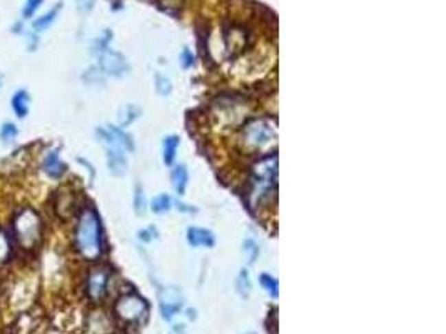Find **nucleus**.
Instances as JSON below:
<instances>
[{"mask_svg":"<svg viewBox=\"0 0 446 334\" xmlns=\"http://www.w3.org/2000/svg\"><path fill=\"white\" fill-rule=\"evenodd\" d=\"M0 89H2V77H0Z\"/></svg>","mask_w":446,"mask_h":334,"instance_id":"nucleus-31","label":"nucleus"},{"mask_svg":"<svg viewBox=\"0 0 446 334\" xmlns=\"http://www.w3.org/2000/svg\"><path fill=\"white\" fill-rule=\"evenodd\" d=\"M77 10L82 14H89L96 5V0H76Z\"/></svg>","mask_w":446,"mask_h":334,"instance_id":"nucleus-27","label":"nucleus"},{"mask_svg":"<svg viewBox=\"0 0 446 334\" xmlns=\"http://www.w3.org/2000/svg\"><path fill=\"white\" fill-rule=\"evenodd\" d=\"M10 107H12L14 114L19 119H24L29 114L30 109V94L25 89H19L17 92H14L12 99H10Z\"/></svg>","mask_w":446,"mask_h":334,"instance_id":"nucleus-12","label":"nucleus"},{"mask_svg":"<svg viewBox=\"0 0 446 334\" xmlns=\"http://www.w3.org/2000/svg\"><path fill=\"white\" fill-rule=\"evenodd\" d=\"M134 211L137 216H144L147 211V203H146V194L142 191L141 186L135 188V194H134Z\"/></svg>","mask_w":446,"mask_h":334,"instance_id":"nucleus-25","label":"nucleus"},{"mask_svg":"<svg viewBox=\"0 0 446 334\" xmlns=\"http://www.w3.org/2000/svg\"><path fill=\"white\" fill-rule=\"evenodd\" d=\"M243 254L247 263L254 264L259 256V244L253 238H246L243 241Z\"/></svg>","mask_w":446,"mask_h":334,"instance_id":"nucleus-19","label":"nucleus"},{"mask_svg":"<svg viewBox=\"0 0 446 334\" xmlns=\"http://www.w3.org/2000/svg\"><path fill=\"white\" fill-rule=\"evenodd\" d=\"M170 182H172V188L174 191L177 194H184L186 192V188H188V182H189V172H188V167L184 164H177L176 167L172 169V172H170Z\"/></svg>","mask_w":446,"mask_h":334,"instance_id":"nucleus-13","label":"nucleus"},{"mask_svg":"<svg viewBox=\"0 0 446 334\" xmlns=\"http://www.w3.org/2000/svg\"><path fill=\"white\" fill-rule=\"evenodd\" d=\"M188 243L192 247H212L216 244V238L212 231L204 227H189Z\"/></svg>","mask_w":446,"mask_h":334,"instance_id":"nucleus-11","label":"nucleus"},{"mask_svg":"<svg viewBox=\"0 0 446 334\" xmlns=\"http://www.w3.org/2000/svg\"><path fill=\"white\" fill-rule=\"evenodd\" d=\"M10 254H12V239L5 231L0 229V264L9 261Z\"/></svg>","mask_w":446,"mask_h":334,"instance_id":"nucleus-20","label":"nucleus"},{"mask_svg":"<svg viewBox=\"0 0 446 334\" xmlns=\"http://www.w3.org/2000/svg\"><path fill=\"white\" fill-rule=\"evenodd\" d=\"M118 118H119V124H121V127H127L141 118V109H139L137 106H133V104H129V106H124V107H121V111H119Z\"/></svg>","mask_w":446,"mask_h":334,"instance_id":"nucleus-17","label":"nucleus"},{"mask_svg":"<svg viewBox=\"0 0 446 334\" xmlns=\"http://www.w3.org/2000/svg\"><path fill=\"white\" fill-rule=\"evenodd\" d=\"M278 129L271 119H254L243 129V141L251 151H266L276 142Z\"/></svg>","mask_w":446,"mask_h":334,"instance_id":"nucleus-3","label":"nucleus"},{"mask_svg":"<svg viewBox=\"0 0 446 334\" xmlns=\"http://www.w3.org/2000/svg\"><path fill=\"white\" fill-rule=\"evenodd\" d=\"M156 238H157V232L154 227H147V229H142V231H139V239L144 241V243H150V241Z\"/></svg>","mask_w":446,"mask_h":334,"instance_id":"nucleus-28","label":"nucleus"},{"mask_svg":"<svg viewBox=\"0 0 446 334\" xmlns=\"http://www.w3.org/2000/svg\"><path fill=\"white\" fill-rule=\"evenodd\" d=\"M259 282H261V286L265 287L267 294H271L273 298L279 296V285H278L276 278H273V276L267 274V273H263L261 276H259Z\"/></svg>","mask_w":446,"mask_h":334,"instance_id":"nucleus-21","label":"nucleus"},{"mask_svg":"<svg viewBox=\"0 0 446 334\" xmlns=\"http://www.w3.org/2000/svg\"><path fill=\"white\" fill-rule=\"evenodd\" d=\"M74 247L87 261H96L104 251L100 217L94 208H84L74 229Z\"/></svg>","mask_w":446,"mask_h":334,"instance_id":"nucleus-1","label":"nucleus"},{"mask_svg":"<svg viewBox=\"0 0 446 334\" xmlns=\"http://www.w3.org/2000/svg\"><path fill=\"white\" fill-rule=\"evenodd\" d=\"M179 144L181 139L177 137V135H168V137H164V141H162V159H164V162L168 166L172 164L174 159H176Z\"/></svg>","mask_w":446,"mask_h":334,"instance_id":"nucleus-16","label":"nucleus"},{"mask_svg":"<svg viewBox=\"0 0 446 334\" xmlns=\"http://www.w3.org/2000/svg\"><path fill=\"white\" fill-rule=\"evenodd\" d=\"M17 135H19V127L15 126L14 122H3L2 126H0V139H2L5 144L15 141Z\"/></svg>","mask_w":446,"mask_h":334,"instance_id":"nucleus-24","label":"nucleus"},{"mask_svg":"<svg viewBox=\"0 0 446 334\" xmlns=\"http://www.w3.org/2000/svg\"><path fill=\"white\" fill-rule=\"evenodd\" d=\"M44 224L34 208H21L12 217V241L22 251H36L42 241Z\"/></svg>","mask_w":446,"mask_h":334,"instance_id":"nucleus-2","label":"nucleus"},{"mask_svg":"<svg viewBox=\"0 0 446 334\" xmlns=\"http://www.w3.org/2000/svg\"><path fill=\"white\" fill-rule=\"evenodd\" d=\"M177 209H179V211H182V212H197V209L191 208V205L181 204V203H177Z\"/></svg>","mask_w":446,"mask_h":334,"instance_id":"nucleus-30","label":"nucleus"},{"mask_svg":"<svg viewBox=\"0 0 446 334\" xmlns=\"http://www.w3.org/2000/svg\"><path fill=\"white\" fill-rule=\"evenodd\" d=\"M159 304H161L162 318L166 321H170L184 306V294L176 286L164 287L159 294Z\"/></svg>","mask_w":446,"mask_h":334,"instance_id":"nucleus-8","label":"nucleus"},{"mask_svg":"<svg viewBox=\"0 0 446 334\" xmlns=\"http://www.w3.org/2000/svg\"><path fill=\"white\" fill-rule=\"evenodd\" d=\"M181 64H182V67L184 69H189V67H192V64H194V56H192V52L189 49H184L182 50V54H181Z\"/></svg>","mask_w":446,"mask_h":334,"instance_id":"nucleus-29","label":"nucleus"},{"mask_svg":"<svg viewBox=\"0 0 446 334\" xmlns=\"http://www.w3.org/2000/svg\"><path fill=\"white\" fill-rule=\"evenodd\" d=\"M41 167L45 176L50 177V179H62L67 172V164L60 159L59 149H50L42 155Z\"/></svg>","mask_w":446,"mask_h":334,"instance_id":"nucleus-9","label":"nucleus"},{"mask_svg":"<svg viewBox=\"0 0 446 334\" xmlns=\"http://www.w3.org/2000/svg\"><path fill=\"white\" fill-rule=\"evenodd\" d=\"M170 205H172V201H170L168 194H159V196L153 199V212H156V214H164V212L169 211Z\"/></svg>","mask_w":446,"mask_h":334,"instance_id":"nucleus-22","label":"nucleus"},{"mask_svg":"<svg viewBox=\"0 0 446 334\" xmlns=\"http://www.w3.org/2000/svg\"><path fill=\"white\" fill-rule=\"evenodd\" d=\"M99 69L104 74L112 77H124L131 71L129 64H127L126 57L121 56L119 52L111 49H104L99 52Z\"/></svg>","mask_w":446,"mask_h":334,"instance_id":"nucleus-7","label":"nucleus"},{"mask_svg":"<svg viewBox=\"0 0 446 334\" xmlns=\"http://www.w3.org/2000/svg\"><path fill=\"white\" fill-rule=\"evenodd\" d=\"M42 3H44V0H25L24 9H22V17L24 19L34 17V14L41 9Z\"/></svg>","mask_w":446,"mask_h":334,"instance_id":"nucleus-26","label":"nucleus"},{"mask_svg":"<svg viewBox=\"0 0 446 334\" xmlns=\"http://www.w3.org/2000/svg\"><path fill=\"white\" fill-rule=\"evenodd\" d=\"M109 333V320L102 313H92L85 326V334H107Z\"/></svg>","mask_w":446,"mask_h":334,"instance_id":"nucleus-15","label":"nucleus"},{"mask_svg":"<svg viewBox=\"0 0 446 334\" xmlns=\"http://www.w3.org/2000/svg\"><path fill=\"white\" fill-rule=\"evenodd\" d=\"M109 281H111V269L107 266H94L87 274L85 281V293L92 302H100L107 296Z\"/></svg>","mask_w":446,"mask_h":334,"instance_id":"nucleus-6","label":"nucleus"},{"mask_svg":"<svg viewBox=\"0 0 446 334\" xmlns=\"http://www.w3.org/2000/svg\"><path fill=\"white\" fill-rule=\"evenodd\" d=\"M154 85H156V91L159 96H169L172 92V82H170L169 77H166L164 74H156L154 77Z\"/></svg>","mask_w":446,"mask_h":334,"instance_id":"nucleus-23","label":"nucleus"},{"mask_svg":"<svg viewBox=\"0 0 446 334\" xmlns=\"http://www.w3.org/2000/svg\"><path fill=\"white\" fill-rule=\"evenodd\" d=\"M107 166L109 170H111L112 176L121 177L127 172V167H129V162H127L126 151L119 146H107Z\"/></svg>","mask_w":446,"mask_h":334,"instance_id":"nucleus-10","label":"nucleus"},{"mask_svg":"<svg viewBox=\"0 0 446 334\" xmlns=\"http://www.w3.org/2000/svg\"><path fill=\"white\" fill-rule=\"evenodd\" d=\"M236 287H238V293L241 294V298L247 299L253 293V285H251V278L247 274L246 269H243L238 276V281H236Z\"/></svg>","mask_w":446,"mask_h":334,"instance_id":"nucleus-18","label":"nucleus"},{"mask_svg":"<svg viewBox=\"0 0 446 334\" xmlns=\"http://www.w3.org/2000/svg\"><path fill=\"white\" fill-rule=\"evenodd\" d=\"M246 334H256V333H246Z\"/></svg>","mask_w":446,"mask_h":334,"instance_id":"nucleus-32","label":"nucleus"},{"mask_svg":"<svg viewBox=\"0 0 446 334\" xmlns=\"http://www.w3.org/2000/svg\"><path fill=\"white\" fill-rule=\"evenodd\" d=\"M114 311L115 316L124 322H142L149 313V304L139 294L129 293L118 299Z\"/></svg>","mask_w":446,"mask_h":334,"instance_id":"nucleus-5","label":"nucleus"},{"mask_svg":"<svg viewBox=\"0 0 446 334\" xmlns=\"http://www.w3.org/2000/svg\"><path fill=\"white\" fill-rule=\"evenodd\" d=\"M60 9H62V3H57V5L54 7V9H50L47 14L41 15V17L36 19V21L32 22V30H34V32L41 34V32H44V30H47L49 27L52 25L54 22H56V19L59 17Z\"/></svg>","mask_w":446,"mask_h":334,"instance_id":"nucleus-14","label":"nucleus"},{"mask_svg":"<svg viewBox=\"0 0 446 334\" xmlns=\"http://www.w3.org/2000/svg\"><path fill=\"white\" fill-rule=\"evenodd\" d=\"M278 181V155H266L253 169V199L261 203Z\"/></svg>","mask_w":446,"mask_h":334,"instance_id":"nucleus-4","label":"nucleus"}]
</instances>
